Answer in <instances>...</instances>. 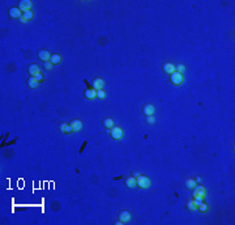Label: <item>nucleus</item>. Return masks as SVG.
I'll list each match as a JSON object with an SVG mask.
<instances>
[{
  "label": "nucleus",
  "mask_w": 235,
  "mask_h": 225,
  "mask_svg": "<svg viewBox=\"0 0 235 225\" xmlns=\"http://www.w3.org/2000/svg\"><path fill=\"white\" fill-rule=\"evenodd\" d=\"M22 18H24V21L25 22H28L30 21L32 18H34V13H33V11H28V12H25V13H22Z\"/></svg>",
  "instance_id": "nucleus-21"
},
{
  "label": "nucleus",
  "mask_w": 235,
  "mask_h": 225,
  "mask_svg": "<svg viewBox=\"0 0 235 225\" xmlns=\"http://www.w3.org/2000/svg\"><path fill=\"white\" fill-rule=\"evenodd\" d=\"M38 58H39V60H42L43 63L44 62H50L51 54L47 50H39V51H38Z\"/></svg>",
  "instance_id": "nucleus-6"
},
{
  "label": "nucleus",
  "mask_w": 235,
  "mask_h": 225,
  "mask_svg": "<svg viewBox=\"0 0 235 225\" xmlns=\"http://www.w3.org/2000/svg\"><path fill=\"white\" fill-rule=\"evenodd\" d=\"M187 208H188V209H191V211H197V207H196L195 203H193L192 200H191V202H188V203H187Z\"/></svg>",
  "instance_id": "nucleus-24"
},
{
  "label": "nucleus",
  "mask_w": 235,
  "mask_h": 225,
  "mask_svg": "<svg viewBox=\"0 0 235 225\" xmlns=\"http://www.w3.org/2000/svg\"><path fill=\"white\" fill-rule=\"evenodd\" d=\"M50 62L52 63V66L59 64V63L62 62V56H60L59 54H52V55H51V58H50Z\"/></svg>",
  "instance_id": "nucleus-17"
},
{
  "label": "nucleus",
  "mask_w": 235,
  "mask_h": 225,
  "mask_svg": "<svg viewBox=\"0 0 235 225\" xmlns=\"http://www.w3.org/2000/svg\"><path fill=\"white\" fill-rule=\"evenodd\" d=\"M110 135H111L112 139L115 140H120L123 137V130L120 128L119 126H114L112 128H110Z\"/></svg>",
  "instance_id": "nucleus-4"
},
{
  "label": "nucleus",
  "mask_w": 235,
  "mask_h": 225,
  "mask_svg": "<svg viewBox=\"0 0 235 225\" xmlns=\"http://www.w3.org/2000/svg\"><path fill=\"white\" fill-rule=\"evenodd\" d=\"M205 195H206V190H205V187L201 186V185H196L192 189V196L193 198H205Z\"/></svg>",
  "instance_id": "nucleus-2"
},
{
  "label": "nucleus",
  "mask_w": 235,
  "mask_h": 225,
  "mask_svg": "<svg viewBox=\"0 0 235 225\" xmlns=\"http://www.w3.org/2000/svg\"><path fill=\"white\" fill-rule=\"evenodd\" d=\"M59 128L60 131H62L63 134H71V132H73V130H72V127L69 123H62V125L59 126Z\"/></svg>",
  "instance_id": "nucleus-14"
},
{
  "label": "nucleus",
  "mask_w": 235,
  "mask_h": 225,
  "mask_svg": "<svg viewBox=\"0 0 235 225\" xmlns=\"http://www.w3.org/2000/svg\"><path fill=\"white\" fill-rule=\"evenodd\" d=\"M106 97V92L103 91V89H99V91H97V98H105Z\"/></svg>",
  "instance_id": "nucleus-25"
},
{
  "label": "nucleus",
  "mask_w": 235,
  "mask_h": 225,
  "mask_svg": "<svg viewBox=\"0 0 235 225\" xmlns=\"http://www.w3.org/2000/svg\"><path fill=\"white\" fill-rule=\"evenodd\" d=\"M9 16L13 18H20L22 16V12L18 9V7H13V8H9Z\"/></svg>",
  "instance_id": "nucleus-9"
},
{
  "label": "nucleus",
  "mask_w": 235,
  "mask_h": 225,
  "mask_svg": "<svg viewBox=\"0 0 235 225\" xmlns=\"http://www.w3.org/2000/svg\"><path fill=\"white\" fill-rule=\"evenodd\" d=\"M34 77H35V79H37V80L39 81V82H41V81H43V76H42V73H38L37 76H34Z\"/></svg>",
  "instance_id": "nucleus-29"
},
{
  "label": "nucleus",
  "mask_w": 235,
  "mask_h": 225,
  "mask_svg": "<svg viewBox=\"0 0 235 225\" xmlns=\"http://www.w3.org/2000/svg\"><path fill=\"white\" fill-rule=\"evenodd\" d=\"M118 219L122 220L123 223H128V221H131V213L128 211H122L118 215Z\"/></svg>",
  "instance_id": "nucleus-8"
},
{
  "label": "nucleus",
  "mask_w": 235,
  "mask_h": 225,
  "mask_svg": "<svg viewBox=\"0 0 235 225\" xmlns=\"http://www.w3.org/2000/svg\"><path fill=\"white\" fill-rule=\"evenodd\" d=\"M44 68H46V69H51L52 68V63L51 62H44Z\"/></svg>",
  "instance_id": "nucleus-28"
},
{
  "label": "nucleus",
  "mask_w": 235,
  "mask_h": 225,
  "mask_svg": "<svg viewBox=\"0 0 235 225\" xmlns=\"http://www.w3.org/2000/svg\"><path fill=\"white\" fill-rule=\"evenodd\" d=\"M144 114L146 115V117H149V115H153L154 114V106L151 103H146L145 106H144Z\"/></svg>",
  "instance_id": "nucleus-13"
},
{
  "label": "nucleus",
  "mask_w": 235,
  "mask_h": 225,
  "mask_svg": "<svg viewBox=\"0 0 235 225\" xmlns=\"http://www.w3.org/2000/svg\"><path fill=\"white\" fill-rule=\"evenodd\" d=\"M103 85H105V81L102 80V79H99V77H96L93 80V89H96V91L103 89Z\"/></svg>",
  "instance_id": "nucleus-7"
},
{
  "label": "nucleus",
  "mask_w": 235,
  "mask_h": 225,
  "mask_svg": "<svg viewBox=\"0 0 235 225\" xmlns=\"http://www.w3.org/2000/svg\"><path fill=\"white\" fill-rule=\"evenodd\" d=\"M195 181H196V183H199V182H201V178H200V177H197V178L195 179Z\"/></svg>",
  "instance_id": "nucleus-30"
},
{
  "label": "nucleus",
  "mask_w": 235,
  "mask_h": 225,
  "mask_svg": "<svg viewBox=\"0 0 235 225\" xmlns=\"http://www.w3.org/2000/svg\"><path fill=\"white\" fill-rule=\"evenodd\" d=\"M69 125L72 127V130H73V132H75V131H80L82 128V122L80 121V119H73Z\"/></svg>",
  "instance_id": "nucleus-10"
},
{
  "label": "nucleus",
  "mask_w": 235,
  "mask_h": 225,
  "mask_svg": "<svg viewBox=\"0 0 235 225\" xmlns=\"http://www.w3.org/2000/svg\"><path fill=\"white\" fill-rule=\"evenodd\" d=\"M196 185H197V183H196V181L193 178H188L187 181L184 182V186H185V189H188V190H191V189H193V187H195Z\"/></svg>",
  "instance_id": "nucleus-19"
},
{
  "label": "nucleus",
  "mask_w": 235,
  "mask_h": 225,
  "mask_svg": "<svg viewBox=\"0 0 235 225\" xmlns=\"http://www.w3.org/2000/svg\"><path fill=\"white\" fill-rule=\"evenodd\" d=\"M126 186L130 187V189H135V187H137V183H136V177H128L126 179Z\"/></svg>",
  "instance_id": "nucleus-16"
},
{
  "label": "nucleus",
  "mask_w": 235,
  "mask_h": 225,
  "mask_svg": "<svg viewBox=\"0 0 235 225\" xmlns=\"http://www.w3.org/2000/svg\"><path fill=\"white\" fill-rule=\"evenodd\" d=\"M103 126H105L106 130H110V128H112L115 125H114V121L111 118H105L103 119Z\"/></svg>",
  "instance_id": "nucleus-20"
},
{
  "label": "nucleus",
  "mask_w": 235,
  "mask_h": 225,
  "mask_svg": "<svg viewBox=\"0 0 235 225\" xmlns=\"http://www.w3.org/2000/svg\"><path fill=\"white\" fill-rule=\"evenodd\" d=\"M163 71L166 73L171 75V73L175 72V66H174L172 63H165V64H163Z\"/></svg>",
  "instance_id": "nucleus-15"
},
{
  "label": "nucleus",
  "mask_w": 235,
  "mask_h": 225,
  "mask_svg": "<svg viewBox=\"0 0 235 225\" xmlns=\"http://www.w3.org/2000/svg\"><path fill=\"white\" fill-rule=\"evenodd\" d=\"M155 122V119L153 115H149V117H146V123H149V125H153V123Z\"/></svg>",
  "instance_id": "nucleus-27"
},
{
  "label": "nucleus",
  "mask_w": 235,
  "mask_h": 225,
  "mask_svg": "<svg viewBox=\"0 0 235 225\" xmlns=\"http://www.w3.org/2000/svg\"><path fill=\"white\" fill-rule=\"evenodd\" d=\"M208 208H209V207H208V204H206V203H201V204H200L199 207H197V209H199L200 212H206V211H208Z\"/></svg>",
  "instance_id": "nucleus-23"
},
{
  "label": "nucleus",
  "mask_w": 235,
  "mask_h": 225,
  "mask_svg": "<svg viewBox=\"0 0 235 225\" xmlns=\"http://www.w3.org/2000/svg\"><path fill=\"white\" fill-rule=\"evenodd\" d=\"M175 71H176V72L183 73L184 71H185V67H184L183 64H178V66H175Z\"/></svg>",
  "instance_id": "nucleus-26"
},
{
  "label": "nucleus",
  "mask_w": 235,
  "mask_h": 225,
  "mask_svg": "<svg viewBox=\"0 0 235 225\" xmlns=\"http://www.w3.org/2000/svg\"><path fill=\"white\" fill-rule=\"evenodd\" d=\"M38 84H39V81H38L34 76H30V79L28 80V85H29V88L34 89V88H37V87H38Z\"/></svg>",
  "instance_id": "nucleus-18"
},
{
  "label": "nucleus",
  "mask_w": 235,
  "mask_h": 225,
  "mask_svg": "<svg viewBox=\"0 0 235 225\" xmlns=\"http://www.w3.org/2000/svg\"><path fill=\"white\" fill-rule=\"evenodd\" d=\"M84 96H85L88 100H94V98L97 97V91H96V89H93V88L86 89L85 93H84Z\"/></svg>",
  "instance_id": "nucleus-12"
},
{
  "label": "nucleus",
  "mask_w": 235,
  "mask_h": 225,
  "mask_svg": "<svg viewBox=\"0 0 235 225\" xmlns=\"http://www.w3.org/2000/svg\"><path fill=\"white\" fill-rule=\"evenodd\" d=\"M170 81L172 82L174 85H182L184 82V77H183V73H180V72H174L170 75Z\"/></svg>",
  "instance_id": "nucleus-3"
},
{
  "label": "nucleus",
  "mask_w": 235,
  "mask_h": 225,
  "mask_svg": "<svg viewBox=\"0 0 235 225\" xmlns=\"http://www.w3.org/2000/svg\"><path fill=\"white\" fill-rule=\"evenodd\" d=\"M28 72L30 73V76H37L38 73H41V69L37 64H30L28 67Z\"/></svg>",
  "instance_id": "nucleus-11"
},
{
  "label": "nucleus",
  "mask_w": 235,
  "mask_h": 225,
  "mask_svg": "<svg viewBox=\"0 0 235 225\" xmlns=\"http://www.w3.org/2000/svg\"><path fill=\"white\" fill-rule=\"evenodd\" d=\"M136 183H137V187H140V189H149L151 185L150 179L146 175H140V174L136 177Z\"/></svg>",
  "instance_id": "nucleus-1"
},
{
  "label": "nucleus",
  "mask_w": 235,
  "mask_h": 225,
  "mask_svg": "<svg viewBox=\"0 0 235 225\" xmlns=\"http://www.w3.org/2000/svg\"><path fill=\"white\" fill-rule=\"evenodd\" d=\"M192 202H193V203H195V205H196V207H199V205L201 204V203H204V198H193V199H192Z\"/></svg>",
  "instance_id": "nucleus-22"
},
{
  "label": "nucleus",
  "mask_w": 235,
  "mask_h": 225,
  "mask_svg": "<svg viewBox=\"0 0 235 225\" xmlns=\"http://www.w3.org/2000/svg\"><path fill=\"white\" fill-rule=\"evenodd\" d=\"M18 9H20L22 13L28 12V11H32V2H30V0H21V2L18 3Z\"/></svg>",
  "instance_id": "nucleus-5"
}]
</instances>
